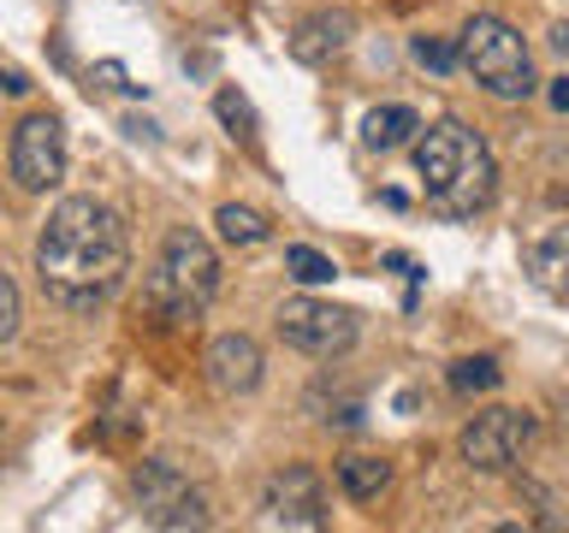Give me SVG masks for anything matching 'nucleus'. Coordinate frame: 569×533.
<instances>
[{
    "label": "nucleus",
    "instance_id": "nucleus-5",
    "mask_svg": "<svg viewBox=\"0 0 569 533\" xmlns=\"http://www.w3.org/2000/svg\"><path fill=\"white\" fill-rule=\"evenodd\" d=\"M131 497L142 510V522L149 527H167V533H184L196 527L202 533L213 515H208V492L190 480V469L178 456H149L142 469L131 474Z\"/></svg>",
    "mask_w": 569,
    "mask_h": 533
},
{
    "label": "nucleus",
    "instance_id": "nucleus-14",
    "mask_svg": "<svg viewBox=\"0 0 569 533\" xmlns=\"http://www.w3.org/2000/svg\"><path fill=\"white\" fill-rule=\"evenodd\" d=\"M391 486V462L386 456H345L338 462V492L350 497V504H373Z\"/></svg>",
    "mask_w": 569,
    "mask_h": 533
},
{
    "label": "nucleus",
    "instance_id": "nucleus-13",
    "mask_svg": "<svg viewBox=\"0 0 569 533\" xmlns=\"http://www.w3.org/2000/svg\"><path fill=\"white\" fill-rule=\"evenodd\" d=\"M416 131H421V113L403 101H386L362 119V142L373 154H391V149H403V142H416Z\"/></svg>",
    "mask_w": 569,
    "mask_h": 533
},
{
    "label": "nucleus",
    "instance_id": "nucleus-22",
    "mask_svg": "<svg viewBox=\"0 0 569 533\" xmlns=\"http://www.w3.org/2000/svg\"><path fill=\"white\" fill-rule=\"evenodd\" d=\"M0 89H7V95H30V78L18 66H0Z\"/></svg>",
    "mask_w": 569,
    "mask_h": 533
},
{
    "label": "nucleus",
    "instance_id": "nucleus-7",
    "mask_svg": "<svg viewBox=\"0 0 569 533\" xmlns=\"http://www.w3.org/2000/svg\"><path fill=\"white\" fill-rule=\"evenodd\" d=\"M7 160H12V184L24 190V195L60 190V178H66V124H60V113L18 119Z\"/></svg>",
    "mask_w": 569,
    "mask_h": 533
},
{
    "label": "nucleus",
    "instance_id": "nucleus-11",
    "mask_svg": "<svg viewBox=\"0 0 569 533\" xmlns=\"http://www.w3.org/2000/svg\"><path fill=\"white\" fill-rule=\"evenodd\" d=\"M528 273H533V284H540L546 296L569 302V220L546 225L540 238L528 243Z\"/></svg>",
    "mask_w": 569,
    "mask_h": 533
},
{
    "label": "nucleus",
    "instance_id": "nucleus-20",
    "mask_svg": "<svg viewBox=\"0 0 569 533\" xmlns=\"http://www.w3.org/2000/svg\"><path fill=\"white\" fill-rule=\"evenodd\" d=\"M18 320H24V296H18V284L0 273V344L18 338Z\"/></svg>",
    "mask_w": 569,
    "mask_h": 533
},
{
    "label": "nucleus",
    "instance_id": "nucleus-1",
    "mask_svg": "<svg viewBox=\"0 0 569 533\" xmlns=\"http://www.w3.org/2000/svg\"><path fill=\"white\" fill-rule=\"evenodd\" d=\"M36 273H42V291L71 314L101 309L107 296L131 273V238H124V220L96 195H66L60 208L48 213L42 238H36Z\"/></svg>",
    "mask_w": 569,
    "mask_h": 533
},
{
    "label": "nucleus",
    "instance_id": "nucleus-21",
    "mask_svg": "<svg viewBox=\"0 0 569 533\" xmlns=\"http://www.w3.org/2000/svg\"><path fill=\"white\" fill-rule=\"evenodd\" d=\"M96 78H101L107 89H124V95H131V89H137L131 78H124V66H119V60H101V66H96Z\"/></svg>",
    "mask_w": 569,
    "mask_h": 533
},
{
    "label": "nucleus",
    "instance_id": "nucleus-17",
    "mask_svg": "<svg viewBox=\"0 0 569 533\" xmlns=\"http://www.w3.org/2000/svg\"><path fill=\"white\" fill-rule=\"evenodd\" d=\"M213 225H220V238L226 243H267L273 238V225H267V213H256V208H238V202H226L220 213H213Z\"/></svg>",
    "mask_w": 569,
    "mask_h": 533
},
{
    "label": "nucleus",
    "instance_id": "nucleus-9",
    "mask_svg": "<svg viewBox=\"0 0 569 533\" xmlns=\"http://www.w3.org/2000/svg\"><path fill=\"white\" fill-rule=\"evenodd\" d=\"M261 510H267V522H273V527H327V486H320L315 469L291 462V469L267 474Z\"/></svg>",
    "mask_w": 569,
    "mask_h": 533
},
{
    "label": "nucleus",
    "instance_id": "nucleus-18",
    "mask_svg": "<svg viewBox=\"0 0 569 533\" xmlns=\"http://www.w3.org/2000/svg\"><path fill=\"white\" fill-rule=\"evenodd\" d=\"M284 273H291L297 284H332L338 266H332V255H320V249L291 243V249H284Z\"/></svg>",
    "mask_w": 569,
    "mask_h": 533
},
{
    "label": "nucleus",
    "instance_id": "nucleus-10",
    "mask_svg": "<svg viewBox=\"0 0 569 533\" xmlns=\"http://www.w3.org/2000/svg\"><path fill=\"white\" fill-rule=\"evenodd\" d=\"M202 373H208V385L220 391V398H243V391L261 385V344H256L249 332H220V338H208Z\"/></svg>",
    "mask_w": 569,
    "mask_h": 533
},
{
    "label": "nucleus",
    "instance_id": "nucleus-3",
    "mask_svg": "<svg viewBox=\"0 0 569 533\" xmlns=\"http://www.w3.org/2000/svg\"><path fill=\"white\" fill-rule=\"evenodd\" d=\"M220 296V255L208 249L202 231L190 225H172L167 243H160V255L149 266V279H142V302L172 320V326H184V320H202L208 302Z\"/></svg>",
    "mask_w": 569,
    "mask_h": 533
},
{
    "label": "nucleus",
    "instance_id": "nucleus-8",
    "mask_svg": "<svg viewBox=\"0 0 569 533\" xmlns=\"http://www.w3.org/2000/svg\"><path fill=\"white\" fill-rule=\"evenodd\" d=\"M528 444H533V415L528 409H487V415H475L469 426H462L457 451L475 474H505V469L522 462Z\"/></svg>",
    "mask_w": 569,
    "mask_h": 533
},
{
    "label": "nucleus",
    "instance_id": "nucleus-12",
    "mask_svg": "<svg viewBox=\"0 0 569 533\" xmlns=\"http://www.w3.org/2000/svg\"><path fill=\"white\" fill-rule=\"evenodd\" d=\"M350 12H309L302 24L291 30V60L297 66H327L338 48L350 42Z\"/></svg>",
    "mask_w": 569,
    "mask_h": 533
},
{
    "label": "nucleus",
    "instance_id": "nucleus-6",
    "mask_svg": "<svg viewBox=\"0 0 569 533\" xmlns=\"http://www.w3.org/2000/svg\"><path fill=\"white\" fill-rule=\"evenodd\" d=\"M273 326H279L284 344L302 350V355H315V362H338V355L356 344V314L350 309H332V302H320V296L279 302Z\"/></svg>",
    "mask_w": 569,
    "mask_h": 533
},
{
    "label": "nucleus",
    "instance_id": "nucleus-4",
    "mask_svg": "<svg viewBox=\"0 0 569 533\" xmlns=\"http://www.w3.org/2000/svg\"><path fill=\"white\" fill-rule=\"evenodd\" d=\"M457 53H462V66L475 71V83L487 89V95H498V101H528L533 95L528 42L505 24V18H492V12L469 18L462 36H457Z\"/></svg>",
    "mask_w": 569,
    "mask_h": 533
},
{
    "label": "nucleus",
    "instance_id": "nucleus-2",
    "mask_svg": "<svg viewBox=\"0 0 569 533\" xmlns=\"http://www.w3.org/2000/svg\"><path fill=\"white\" fill-rule=\"evenodd\" d=\"M416 178H421L427 208L445 213V220H475L498 190L487 137L469 131L462 119H439L416 137Z\"/></svg>",
    "mask_w": 569,
    "mask_h": 533
},
{
    "label": "nucleus",
    "instance_id": "nucleus-16",
    "mask_svg": "<svg viewBox=\"0 0 569 533\" xmlns=\"http://www.w3.org/2000/svg\"><path fill=\"white\" fill-rule=\"evenodd\" d=\"M213 113H220V124H226V131L243 142V149H256V137H261V119H256V107H249V95H243V89H231V83H226L220 95H213Z\"/></svg>",
    "mask_w": 569,
    "mask_h": 533
},
{
    "label": "nucleus",
    "instance_id": "nucleus-15",
    "mask_svg": "<svg viewBox=\"0 0 569 533\" xmlns=\"http://www.w3.org/2000/svg\"><path fill=\"white\" fill-rule=\"evenodd\" d=\"M451 391L457 398H487V391H498V380H505V368L492 362V355H462V362H451Z\"/></svg>",
    "mask_w": 569,
    "mask_h": 533
},
{
    "label": "nucleus",
    "instance_id": "nucleus-19",
    "mask_svg": "<svg viewBox=\"0 0 569 533\" xmlns=\"http://www.w3.org/2000/svg\"><path fill=\"white\" fill-rule=\"evenodd\" d=\"M409 53H416V66H427V71H439V78H451V71L462 66V53H457V42H445V36H416V42H409Z\"/></svg>",
    "mask_w": 569,
    "mask_h": 533
},
{
    "label": "nucleus",
    "instance_id": "nucleus-23",
    "mask_svg": "<svg viewBox=\"0 0 569 533\" xmlns=\"http://www.w3.org/2000/svg\"><path fill=\"white\" fill-rule=\"evenodd\" d=\"M551 107H558V113H569V78L551 83Z\"/></svg>",
    "mask_w": 569,
    "mask_h": 533
}]
</instances>
